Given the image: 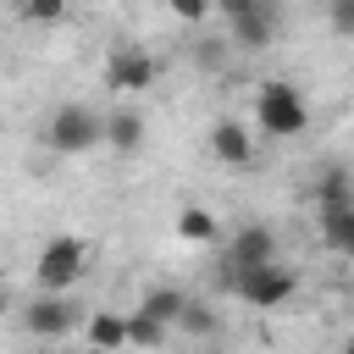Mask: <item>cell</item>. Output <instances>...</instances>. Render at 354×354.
I'll return each instance as SVG.
<instances>
[{"label":"cell","mask_w":354,"mask_h":354,"mask_svg":"<svg viewBox=\"0 0 354 354\" xmlns=\"http://www.w3.org/2000/svg\"><path fill=\"white\" fill-rule=\"evenodd\" d=\"M183 304H188V293H183V288H149V293L138 299V310H144L149 321H160V326H177Z\"/></svg>","instance_id":"14"},{"label":"cell","mask_w":354,"mask_h":354,"mask_svg":"<svg viewBox=\"0 0 354 354\" xmlns=\"http://www.w3.org/2000/svg\"><path fill=\"white\" fill-rule=\"evenodd\" d=\"M171 332H188V337H216V332H221V310H210L205 299H188Z\"/></svg>","instance_id":"16"},{"label":"cell","mask_w":354,"mask_h":354,"mask_svg":"<svg viewBox=\"0 0 354 354\" xmlns=\"http://www.w3.org/2000/svg\"><path fill=\"white\" fill-rule=\"evenodd\" d=\"M171 337V326H160V321H149L144 310H133V315H122V343L127 348H160Z\"/></svg>","instance_id":"15"},{"label":"cell","mask_w":354,"mask_h":354,"mask_svg":"<svg viewBox=\"0 0 354 354\" xmlns=\"http://www.w3.org/2000/svg\"><path fill=\"white\" fill-rule=\"evenodd\" d=\"M0 304H6V299H0Z\"/></svg>","instance_id":"21"},{"label":"cell","mask_w":354,"mask_h":354,"mask_svg":"<svg viewBox=\"0 0 354 354\" xmlns=\"http://www.w3.org/2000/svg\"><path fill=\"white\" fill-rule=\"evenodd\" d=\"M321 238L337 254H354V199H321Z\"/></svg>","instance_id":"10"},{"label":"cell","mask_w":354,"mask_h":354,"mask_svg":"<svg viewBox=\"0 0 354 354\" xmlns=\"http://www.w3.org/2000/svg\"><path fill=\"white\" fill-rule=\"evenodd\" d=\"M227 28H232L227 44H238V50H266V44L277 39V28H282V11H277V0H254V6L238 11Z\"/></svg>","instance_id":"8"},{"label":"cell","mask_w":354,"mask_h":354,"mask_svg":"<svg viewBox=\"0 0 354 354\" xmlns=\"http://www.w3.org/2000/svg\"><path fill=\"white\" fill-rule=\"evenodd\" d=\"M271 260H277V232L260 227V221H249V227L232 232V243H227V254H221V266H216V282L227 288L232 271H254V266H271Z\"/></svg>","instance_id":"5"},{"label":"cell","mask_w":354,"mask_h":354,"mask_svg":"<svg viewBox=\"0 0 354 354\" xmlns=\"http://www.w3.org/2000/svg\"><path fill=\"white\" fill-rule=\"evenodd\" d=\"M194 61H199V66H210V72H216V66H227V39H199V44H194Z\"/></svg>","instance_id":"18"},{"label":"cell","mask_w":354,"mask_h":354,"mask_svg":"<svg viewBox=\"0 0 354 354\" xmlns=\"http://www.w3.org/2000/svg\"><path fill=\"white\" fill-rule=\"evenodd\" d=\"M177 238H183V243H216V238H221V221H216L205 205H183V210H177Z\"/></svg>","instance_id":"12"},{"label":"cell","mask_w":354,"mask_h":354,"mask_svg":"<svg viewBox=\"0 0 354 354\" xmlns=\"http://www.w3.org/2000/svg\"><path fill=\"white\" fill-rule=\"evenodd\" d=\"M254 122H260L266 138H293V133L310 127V105L299 100L293 83L271 77V83H260V94H254Z\"/></svg>","instance_id":"1"},{"label":"cell","mask_w":354,"mask_h":354,"mask_svg":"<svg viewBox=\"0 0 354 354\" xmlns=\"http://www.w3.org/2000/svg\"><path fill=\"white\" fill-rule=\"evenodd\" d=\"M100 127H105V116L72 100V105H55V111H50L44 144H50L55 155H88V149H100Z\"/></svg>","instance_id":"2"},{"label":"cell","mask_w":354,"mask_h":354,"mask_svg":"<svg viewBox=\"0 0 354 354\" xmlns=\"http://www.w3.org/2000/svg\"><path fill=\"white\" fill-rule=\"evenodd\" d=\"M66 6H72V0H17L22 22H61V17H66Z\"/></svg>","instance_id":"17"},{"label":"cell","mask_w":354,"mask_h":354,"mask_svg":"<svg viewBox=\"0 0 354 354\" xmlns=\"http://www.w3.org/2000/svg\"><path fill=\"white\" fill-rule=\"evenodd\" d=\"M83 332H88V354H116V348H127V343H122V315H116V310H94Z\"/></svg>","instance_id":"13"},{"label":"cell","mask_w":354,"mask_h":354,"mask_svg":"<svg viewBox=\"0 0 354 354\" xmlns=\"http://www.w3.org/2000/svg\"><path fill=\"white\" fill-rule=\"evenodd\" d=\"M105 88H116V94L155 88V55L138 50V44H116V50L105 55Z\"/></svg>","instance_id":"6"},{"label":"cell","mask_w":354,"mask_h":354,"mask_svg":"<svg viewBox=\"0 0 354 354\" xmlns=\"http://www.w3.org/2000/svg\"><path fill=\"white\" fill-rule=\"evenodd\" d=\"M227 293H238V299L254 304V310H282V304L299 293V277H293L282 260H271V266H254V271H232V277H227Z\"/></svg>","instance_id":"3"},{"label":"cell","mask_w":354,"mask_h":354,"mask_svg":"<svg viewBox=\"0 0 354 354\" xmlns=\"http://www.w3.org/2000/svg\"><path fill=\"white\" fill-rule=\"evenodd\" d=\"M100 144H111L116 155H133V149L144 144V116H138V111H116V116H105Z\"/></svg>","instance_id":"11"},{"label":"cell","mask_w":354,"mask_h":354,"mask_svg":"<svg viewBox=\"0 0 354 354\" xmlns=\"http://www.w3.org/2000/svg\"><path fill=\"white\" fill-rule=\"evenodd\" d=\"M210 155H216L221 166H249V155H254V133H249L243 122L221 116V122L210 127Z\"/></svg>","instance_id":"9"},{"label":"cell","mask_w":354,"mask_h":354,"mask_svg":"<svg viewBox=\"0 0 354 354\" xmlns=\"http://www.w3.org/2000/svg\"><path fill=\"white\" fill-rule=\"evenodd\" d=\"M166 6H171L177 22H205L210 17V0H166Z\"/></svg>","instance_id":"19"},{"label":"cell","mask_w":354,"mask_h":354,"mask_svg":"<svg viewBox=\"0 0 354 354\" xmlns=\"http://www.w3.org/2000/svg\"><path fill=\"white\" fill-rule=\"evenodd\" d=\"M22 326L33 332V337H66L72 326H77V304L72 299H61V293H39L28 310H22Z\"/></svg>","instance_id":"7"},{"label":"cell","mask_w":354,"mask_h":354,"mask_svg":"<svg viewBox=\"0 0 354 354\" xmlns=\"http://www.w3.org/2000/svg\"><path fill=\"white\" fill-rule=\"evenodd\" d=\"M332 28L337 33H354V0H332Z\"/></svg>","instance_id":"20"},{"label":"cell","mask_w":354,"mask_h":354,"mask_svg":"<svg viewBox=\"0 0 354 354\" xmlns=\"http://www.w3.org/2000/svg\"><path fill=\"white\" fill-rule=\"evenodd\" d=\"M83 271H88V243H83V238H72V232L50 238V243L39 249V260H33V277H39V288H44V293H66Z\"/></svg>","instance_id":"4"}]
</instances>
